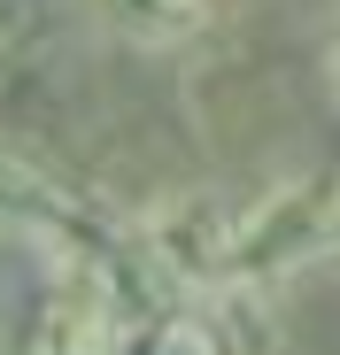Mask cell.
Returning <instances> with one entry per match:
<instances>
[{
  "label": "cell",
  "mask_w": 340,
  "mask_h": 355,
  "mask_svg": "<svg viewBox=\"0 0 340 355\" xmlns=\"http://www.w3.org/2000/svg\"><path fill=\"white\" fill-rule=\"evenodd\" d=\"M332 248H340V186L332 178L271 186L248 209H186L178 224L155 232V263L194 286H263V278H287Z\"/></svg>",
  "instance_id": "obj_1"
},
{
  "label": "cell",
  "mask_w": 340,
  "mask_h": 355,
  "mask_svg": "<svg viewBox=\"0 0 340 355\" xmlns=\"http://www.w3.org/2000/svg\"><path fill=\"white\" fill-rule=\"evenodd\" d=\"M117 332H124L117 293L78 263L46 302L16 324V355H117Z\"/></svg>",
  "instance_id": "obj_2"
},
{
  "label": "cell",
  "mask_w": 340,
  "mask_h": 355,
  "mask_svg": "<svg viewBox=\"0 0 340 355\" xmlns=\"http://www.w3.org/2000/svg\"><path fill=\"white\" fill-rule=\"evenodd\" d=\"M101 16L139 46H170L201 24V0H101Z\"/></svg>",
  "instance_id": "obj_3"
},
{
  "label": "cell",
  "mask_w": 340,
  "mask_h": 355,
  "mask_svg": "<svg viewBox=\"0 0 340 355\" xmlns=\"http://www.w3.org/2000/svg\"><path fill=\"white\" fill-rule=\"evenodd\" d=\"M117 355H216V347H209V332L186 324V317H124Z\"/></svg>",
  "instance_id": "obj_4"
}]
</instances>
